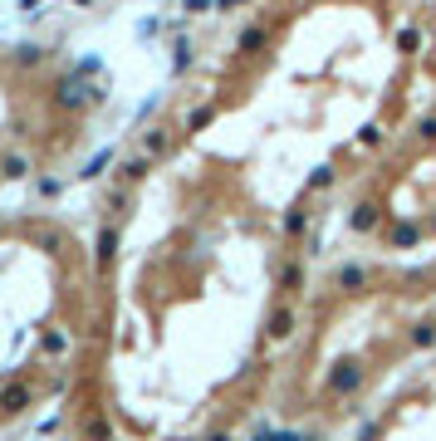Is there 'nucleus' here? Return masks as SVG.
<instances>
[{
    "mask_svg": "<svg viewBox=\"0 0 436 441\" xmlns=\"http://www.w3.org/2000/svg\"><path fill=\"white\" fill-rule=\"evenodd\" d=\"M333 397H353L358 387H363V368L353 363V358H343V363H333V373H328V383H324Z\"/></svg>",
    "mask_w": 436,
    "mask_h": 441,
    "instance_id": "f257e3e1",
    "label": "nucleus"
},
{
    "mask_svg": "<svg viewBox=\"0 0 436 441\" xmlns=\"http://www.w3.org/2000/svg\"><path fill=\"white\" fill-rule=\"evenodd\" d=\"M89 99H99V94H94V89H84V79H79V74H69V79L59 84V104H64V108H84Z\"/></svg>",
    "mask_w": 436,
    "mask_h": 441,
    "instance_id": "f03ea898",
    "label": "nucleus"
},
{
    "mask_svg": "<svg viewBox=\"0 0 436 441\" xmlns=\"http://www.w3.org/2000/svg\"><path fill=\"white\" fill-rule=\"evenodd\" d=\"M378 220H382V206H378V201H363V206H353V211H348V225H353L358 235H363V230H373Z\"/></svg>",
    "mask_w": 436,
    "mask_h": 441,
    "instance_id": "7ed1b4c3",
    "label": "nucleus"
},
{
    "mask_svg": "<svg viewBox=\"0 0 436 441\" xmlns=\"http://www.w3.org/2000/svg\"><path fill=\"white\" fill-rule=\"evenodd\" d=\"M387 240H392L397 250H407V245H417V240H422V230H417L412 220H397V225L387 230Z\"/></svg>",
    "mask_w": 436,
    "mask_h": 441,
    "instance_id": "20e7f679",
    "label": "nucleus"
},
{
    "mask_svg": "<svg viewBox=\"0 0 436 441\" xmlns=\"http://www.w3.org/2000/svg\"><path fill=\"white\" fill-rule=\"evenodd\" d=\"M235 49H240V54H255V49H265V30H260V25H250V30L235 39Z\"/></svg>",
    "mask_w": 436,
    "mask_h": 441,
    "instance_id": "39448f33",
    "label": "nucleus"
},
{
    "mask_svg": "<svg viewBox=\"0 0 436 441\" xmlns=\"http://www.w3.org/2000/svg\"><path fill=\"white\" fill-rule=\"evenodd\" d=\"M147 172H152V157H127L123 162V182H142Z\"/></svg>",
    "mask_w": 436,
    "mask_h": 441,
    "instance_id": "423d86ee",
    "label": "nucleus"
},
{
    "mask_svg": "<svg viewBox=\"0 0 436 441\" xmlns=\"http://www.w3.org/2000/svg\"><path fill=\"white\" fill-rule=\"evenodd\" d=\"M363 280H368L363 265H343V270H338V290H363Z\"/></svg>",
    "mask_w": 436,
    "mask_h": 441,
    "instance_id": "0eeeda50",
    "label": "nucleus"
},
{
    "mask_svg": "<svg viewBox=\"0 0 436 441\" xmlns=\"http://www.w3.org/2000/svg\"><path fill=\"white\" fill-rule=\"evenodd\" d=\"M25 402H30V387H5L0 392V412H20Z\"/></svg>",
    "mask_w": 436,
    "mask_h": 441,
    "instance_id": "6e6552de",
    "label": "nucleus"
},
{
    "mask_svg": "<svg viewBox=\"0 0 436 441\" xmlns=\"http://www.w3.org/2000/svg\"><path fill=\"white\" fill-rule=\"evenodd\" d=\"M270 333H275V338H289V333H294V314H289V309H275V314H270Z\"/></svg>",
    "mask_w": 436,
    "mask_h": 441,
    "instance_id": "1a4fd4ad",
    "label": "nucleus"
},
{
    "mask_svg": "<svg viewBox=\"0 0 436 441\" xmlns=\"http://www.w3.org/2000/svg\"><path fill=\"white\" fill-rule=\"evenodd\" d=\"M113 250H118V230H113V225H104V230H99V265H108Z\"/></svg>",
    "mask_w": 436,
    "mask_h": 441,
    "instance_id": "9d476101",
    "label": "nucleus"
},
{
    "mask_svg": "<svg viewBox=\"0 0 436 441\" xmlns=\"http://www.w3.org/2000/svg\"><path fill=\"white\" fill-rule=\"evenodd\" d=\"M412 343H417V348H436V319L417 324V329H412Z\"/></svg>",
    "mask_w": 436,
    "mask_h": 441,
    "instance_id": "9b49d317",
    "label": "nucleus"
},
{
    "mask_svg": "<svg viewBox=\"0 0 436 441\" xmlns=\"http://www.w3.org/2000/svg\"><path fill=\"white\" fill-rule=\"evenodd\" d=\"M142 147H147V157H162V152H167V132H162V128H152V132L142 137Z\"/></svg>",
    "mask_w": 436,
    "mask_h": 441,
    "instance_id": "f8f14e48",
    "label": "nucleus"
},
{
    "mask_svg": "<svg viewBox=\"0 0 436 441\" xmlns=\"http://www.w3.org/2000/svg\"><path fill=\"white\" fill-rule=\"evenodd\" d=\"M417 44H422V35H417L412 25H407V30H397V49H402V54H417Z\"/></svg>",
    "mask_w": 436,
    "mask_h": 441,
    "instance_id": "ddd939ff",
    "label": "nucleus"
},
{
    "mask_svg": "<svg viewBox=\"0 0 436 441\" xmlns=\"http://www.w3.org/2000/svg\"><path fill=\"white\" fill-rule=\"evenodd\" d=\"M0 172H5V177H25V172H30V162H25L20 152H10V157L0 162Z\"/></svg>",
    "mask_w": 436,
    "mask_h": 441,
    "instance_id": "4468645a",
    "label": "nucleus"
},
{
    "mask_svg": "<svg viewBox=\"0 0 436 441\" xmlns=\"http://www.w3.org/2000/svg\"><path fill=\"white\" fill-rule=\"evenodd\" d=\"M108 162H113V147H104V152H94V157H89V167H84V177H99V172H104Z\"/></svg>",
    "mask_w": 436,
    "mask_h": 441,
    "instance_id": "2eb2a0df",
    "label": "nucleus"
},
{
    "mask_svg": "<svg viewBox=\"0 0 436 441\" xmlns=\"http://www.w3.org/2000/svg\"><path fill=\"white\" fill-rule=\"evenodd\" d=\"M280 285H285V290H299V285H304V270H299V265H285V270H280Z\"/></svg>",
    "mask_w": 436,
    "mask_h": 441,
    "instance_id": "dca6fc26",
    "label": "nucleus"
},
{
    "mask_svg": "<svg viewBox=\"0 0 436 441\" xmlns=\"http://www.w3.org/2000/svg\"><path fill=\"white\" fill-rule=\"evenodd\" d=\"M211 118H216V108H197L192 118H187V128H192V132H201V128H206Z\"/></svg>",
    "mask_w": 436,
    "mask_h": 441,
    "instance_id": "f3484780",
    "label": "nucleus"
},
{
    "mask_svg": "<svg viewBox=\"0 0 436 441\" xmlns=\"http://www.w3.org/2000/svg\"><path fill=\"white\" fill-rule=\"evenodd\" d=\"M309 187H314V192H324V187H333V167H314V177H309Z\"/></svg>",
    "mask_w": 436,
    "mask_h": 441,
    "instance_id": "a211bd4d",
    "label": "nucleus"
},
{
    "mask_svg": "<svg viewBox=\"0 0 436 441\" xmlns=\"http://www.w3.org/2000/svg\"><path fill=\"white\" fill-rule=\"evenodd\" d=\"M304 225H309V216H304V211H289V216H285V235H299Z\"/></svg>",
    "mask_w": 436,
    "mask_h": 441,
    "instance_id": "6ab92c4d",
    "label": "nucleus"
},
{
    "mask_svg": "<svg viewBox=\"0 0 436 441\" xmlns=\"http://www.w3.org/2000/svg\"><path fill=\"white\" fill-rule=\"evenodd\" d=\"M15 54H20V64H39V59H44V49H39V44H20Z\"/></svg>",
    "mask_w": 436,
    "mask_h": 441,
    "instance_id": "aec40b11",
    "label": "nucleus"
},
{
    "mask_svg": "<svg viewBox=\"0 0 436 441\" xmlns=\"http://www.w3.org/2000/svg\"><path fill=\"white\" fill-rule=\"evenodd\" d=\"M358 142H363V147H378V142H382V128H378V123H368V128L358 132Z\"/></svg>",
    "mask_w": 436,
    "mask_h": 441,
    "instance_id": "412c9836",
    "label": "nucleus"
},
{
    "mask_svg": "<svg viewBox=\"0 0 436 441\" xmlns=\"http://www.w3.org/2000/svg\"><path fill=\"white\" fill-rule=\"evenodd\" d=\"M89 437H94V441H108V422H104V417H94V422H89Z\"/></svg>",
    "mask_w": 436,
    "mask_h": 441,
    "instance_id": "4be33fe9",
    "label": "nucleus"
},
{
    "mask_svg": "<svg viewBox=\"0 0 436 441\" xmlns=\"http://www.w3.org/2000/svg\"><path fill=\"white\" fill-rule=\"evenodd\" d=\"M172 64H177V69H187V64H192V44H187V39L177 44V59H172Z\"/></svg>",
    "mask_w": 436,
    "mask_h": 441,
    "instance_id": "5701e85b",
    "label": "nucleus"
},
{
    "mask_svg": "<svg viewBox=\"0 0 436 441\" xmlns=\"http://www.w3.org/2000/svg\"><path fill=\"white\" fill-rule=\"evenodd\" d=\"M216 0H182V10H192V15H201V10H211Z\"/></svg>",
    "mask_w": 436,
    "mask_h": 441,
    "instance_id": "b1692460",
    "label": "nucleus"
},
{
    "mask_svg": "<svg viewBox=\"0 0 436 441\" xmlns=\"http://www.w3.org/2000/svg\"><path fill=\"white\" fill-rule=\"evenodd\" d=\"M417 137H436V118H422V123H417Z\"/></svg>",
    "mask_w": 436,
    "mask_h": 441,
    "instance_id": "393cba45",
    "label": "nucleus"
},
{
    "mask_svg": "<svg viewBox=\"0 0 436 441\" xmlns=\"http://www.w3.org/2000/svg\"><path fill=\"white\" fill-rule=\"evenodd\" d=\"M216 5H220V10H230V5H245V0H216Z\"/></svg>",
    "mask_w": 436,
    "mask_h": 441,
    "instance_id": "a878e982",
    "label": "nucleus"
},
{
    "mask_svg": "<svg viewBox=\"0 0 436 441\" xmlns=\"http://www.w3.org/2000/svg\"><path fill=\"white\" fill-rule=\"evenodd\" d=\"M211 441H230V437H225V432H216V437H211Z\"/></svg>",
    "mask_w": 436,
    "mask_h": 441,
    "instance_id": "bb28decb",
    "label": "nucleus"
},
{
    "mask_svg": "<svg viewBox=\"0 0 436 441\" xmlns=\"http://www.w3.org/2000/svg\"><path fill=\"white\" fill-rule=\"evenodd\" d=\"M432 230H436V220H432Z\"/></svg>",
    "mask_w": 436,
    "mask_h": 441,
    "instance_id": "cd10ccee",
    "label": "nucleus"
}]
</instances>
